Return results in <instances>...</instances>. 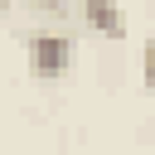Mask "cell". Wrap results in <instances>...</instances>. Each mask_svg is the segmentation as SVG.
Instances as JSON below:
<instances>
[{
  "label": "cell",
  "instance_id": "4",
  "mask_svg": "<svg viewBox=\"0 0 155 155\" xmlns=\"http://www.w3.org/2000/svg\"><path fill=\"white\" fill-rule=\"evenodd\" d=\"M5 5H10V0H0V10H5Z\"/></svg>",
  "mask_w": 155,
  "mask_h": 155
},
{
  "label": "cell",
  "instance_id": "3",
  "mask_svg": "<svg viewBox=\"0 0 155 155\" xmlns=\"http://www.w3.org/2000/svg\"><path fill=\"white\" fill-rule=\"evenodd\" d=\"M140 78H145V87L155 92V39L145 44V53H140Z\"/></svg>",
  "mask_w": 155,
  "mask_h": 155
},
{
  "label": "cell",
  "instance_id": "2",
  "mask_svg": "<svg viewBox=\"0 0 155 155\" xmlns=\"http://www.w3.org/2000/svg\"><path fill=\"white\" fill-rule=\"evenodd\" d=\"M78 5H82V15H87L92 29H102V34H111V39L126 34V15H121L116 0H78Z\"/></svg>",
  "mask_w": 155,
  "mask_h": 155
},
{
  "label": "cell",
  "instance_id": "1",
  "mask_svg": "<svg viewBox=\"0 0 155 155\" xmlns=\"http://www.w3.org/2000/svg\"><path fill=\"white\" fill-rule=\"evenodd\" d=\"M24 58L39 82H58L73 58V34L68 29H24Z\"/></svg>",
  "mask_w": 155,
  "mask_h": 155
}]
</instances>
